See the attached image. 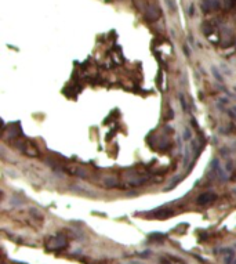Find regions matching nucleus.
Returning a JSON list of instances; mask_svg holds the SVG:
<instances>
[{
  "label": "nucleus",
  "instance_id": "nucleus-1",
  "mask_svg": "<svg viewBox=\"0 0 236 264\" xmlns=\"http://www.w3.org/2000/svg\"><path fill=\"white\" fill-rule=\"evenodd\" d=\"M66 248V238L62 234H57L55 236L50 238L47 242V249L48 250H62Z\"/></svg>",
  "mask_w": 236,
  "mask_h": 264
},
{
  "label": "nucleus",
  "instance_id": "nucleus-2",
  "mask_svg": "<svg viewBox=\"0 0 236 264\" xmlns=\"http://www.w3.org/2000/svg\"><path fill=\"white\" fill-rule=\"evenodd\" d=\"M218 7H220V0H203V3H202V10L205 13L217 10Z\"/></svg>",
  "mask_w": 236,
  "mask_h": 264
},
{
  "label": "nucleus",
  "instance_id": "nucleus-3",
  "mask_svg": "<svg viewBox=\"0 0 236 264\" xmlns=\"http://www.w3.org/2000/svg\"><path fill=\"white\" fill-rule=\"evenodd\" d=\"M215 198H217V196H215V194H213V192H203L202 195H199V198H197V205L205 206L207 203L213 202Z\"/></svg>",
  "mask_w": 236,
  "mask_h": 264
},
{
  "label": "nucleus",
  "instance_id": "nucleus-4",
  "mask_svg": "<svg viewBox=\"0 0 236 264\" xmlns=\"http://www.w3.org/2000/svg\"><path fill=\"white\" fill-rule=\"evenodd\" d=\"M145 17L149 19V21H156L157 18L160 17V10L155 6H150V7L146 8V11H145Z\"/></svg>",
  "mask_w": 236,
  "mask_h": 264
},
{
  "label": "nucleus",
  "instance_id": "nucleus-5",
  "mask_svg": "<svg viewBox=\"0 0 236 264\" xmlns=\"http://www.w3.org/2000/svg\"><path fill=\"white\" fill-rule=\"evenodd\" d=\"M22 151H24V152L28 156H37V155H39V151H37V148L35 147L32 142H26V144H25V147L22 148Z\"/></svg>",
  "mask_w": 236,
  "mask_h": 264
},
{
  "label": "nucleus",
  "instance_id": "nucleus-6",
  "mask_svg": "<svg viewBox=\"0 0 236 264\" xmlns=\"http://www.w3.org/2000/svg\"><path fill=\"white\" fill-rule=\"evenodd\" d=\"M21 134H22V129H21V126H19V123H18V122H17V123H14L13 126H10V133L7 134L8 137H11V138H15V137L21 136Z\"/></svg>",
  "mask_w": 236,
  "mask_h": 264
},
{
  "label": "nucleus",
  "instance_id": "nucleus-7",
  "mask_svg": "<svg viewBox=\"0 0 236 264\" xmlns=\"http://www.w3.org/2000/svg\"><path fill=\"white\" fill-rule=\"evenodd\" d=\"M202 32L205 33L206 36L211 35L213 32H214V26H213V24H211V22H209V21L203 22V24H202Z\"/></svg>",
  "mask_w": 236,
  "mask_h": 264
},
{
  "label": "nucleus",
  "instance_id": "nucleus-8",
  "mask_svg": "<svg viewBox=\"0 0 236 264\" xmlns=\"http://www.w3.org/2000/svg\"><path fill=\"white\" fill-rule=\"evenodd\" d=\"M173 214V212H170V210H159L155 213V217H159V218H163V217H170Z\"/></svg>",
  "mask_w": 236,
  "mask_h": 264
},
{
  "label": "nucleus",
  "instance_id": "nucleus-9",
  "mask_svg": "<svg viewBox=\"0 0 236 264\" xmlns=\"http://www.w3.org/2000/svg\"><path fill=\"white\" fill-rule=\"evenodd\" d=\"M150 239H155V241H162V239H164L166 235H163V234H159V232H155V234H150L149 235Z\"/></svg>",
  "mask_w": 236,
  "mask_h": 264
},
{
  "label": "nucleus",
  "instance_id": "nucleus-10",
  "mask_svg": "<svg viewBox=\"0 0 236 264\" xmlns=\"http://www.w3.org/2000/svg\"><path fill=\"white\" fill-rule=\"evenodd\" d=\"M211 71H213V73H214V76H215V79H217L218 82H222V80H224V79H222V75H220V73H218V69H217L215 67H213V68H211Z\"/></svg>",
  "mask_w": 236,
  "mask_h": 264
},
{
  "label": "nucleus",
  "instance_id": "nucleus-11",
  "mask_svg": "<svg viewBox=\"0 0 236 264\" xmlns=\"http://www.w3.org/2000/svg\"><path fill=\"white\" fill-rule=\"evenodd\" d=\"M191 138H192V133H191V130H189V129H185V130H184V140L188 141V140H191Z\"/></svg>",
  "mask_w": 236,
  "mask_h": 264
},
{
  "label": "nucleus",
  "instance_id": "nucleus-12",
  "mask_svg": "<svg viewBox=\"0 0 236 264\" xmlns=\"http://www.w3.org/2000/svg\"><path fill=\"white\" fill-rule=\"evenodd\" d=\"M228 114H229V116L232 118L233 120H236V105H235V107H232V108L229 109Z\"/></svg>",
  "mask_w": 236,
  "mask_h": 264
},
{
  "label": "nucleus",
  "instance_id": "nucleus-13",
  "mask_svg": "<svg viewBox=\"0 0 236 264\" xmlns=\"http://www.w3.org/2000/svg\"><path fill=\"white\" fill-rule=\"evenodd\" d=\"M180 101H181L182 109L187 112V111H188V107H187V102H185V98H184V95H182V94H180Z\"/></svg>",
  "mask_w": 236,
  "mask_h": 264
},
{
  "label": "nucleus",
  "instance_id": "nucleus-14",
  "mask_svg": "<svg viewBox=\"0 0 236 264\" xmlns=\"http://www.w3.org/2000/svg\"><path fill=\"white\" fill-rule=\"evenodd\" d=\"M235 0H225V7L227 8H231V7H233L235 6Z\"/></svg>",
  "mask_w": 236,
  "mask_h": 264
},
{
  "label": "nucleus",
  "instance_id": "nucleus-15",
  "mask_svg": "<svg viewBox=\"0 0 236 264\" xmlns=\"http://www.w3.org/2000/svg\"><path fill=\"white\" fill-rule=\"evenodd\" d=\"M231 169H233V163L228 162V165H227V171H231Z\"/></svg>",
  "mask_w": 236,
  "mask_h": 264
},
{
  "label": "nucleus",
  "instance_id": "nucleus-16",
  "mask_svg": "<svg viewBox=\"0 0 236 264\" xmlns=\"http://www.w3.org/2000/svg\"><path fill=\"white\" fill-rule=\"evenodd\" d=\"M235 91H236V87H235Z\"/></svg>",
  "mask_w": 236,
  "mask_h": 264
}]
</instances>
